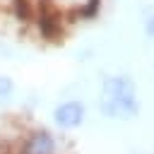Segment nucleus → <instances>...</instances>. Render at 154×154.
<instances>
[{"label":"nucleus","instance_id":"obj_1","mask_svg":"<svg viewBox=\"0 0 154 154\" xmlns=\"http://www.w3.org/2000/svg\"><path fill=\"white\" fill-rule=\"evenodd\" d=\"M137 82L125 72H113L101 79L99 113L108 120H132L140 116Z\"/></svg>","mask_w":154,"mask_h":154},{"label":"nucleus","instance_id":"obj_5","mask_svg":"<svg viewBox=\"0 0 154 154\" xmlns=\"http://www.w3.org/2000/svg\"><path fill=\"white\" fill-rule=\"evenodd\" d=\"M142 26H144V36L154 43V12H149V14L144 17V24H142Z\"/></svg>","mask_w":154,"mask_h":154},{"label":"nucleus","instance_id":"obj_3","mask_svg":"<svg viewBox=\"0 0 154 154\" xmlns=\"http://www.w3.org/2000/svg\"><path fill=\"white\" fill-rule=\"evenodd\" d=\"M51 120L60 132H72L79 130L87 120V103L82 99H63L53 106Z\"/></svg>","mask_w":154,"mask_h":154},{"label":"nucleus","instance_id":"obj_4","mask_svg":"<svg viewBox=\"0 0 154 154\" xmlns=\"http://www.w3.org/2000/svg\"><path fill=\"white\" fill-rule=\"evenodd\" d=\"M14 91H17V82H14V77L0 72V103L7 101V99H12Z\"/></svg>","mask_w":154,"mask_h":154},{"label":"nucleus","instance_id":"obj_2","mask_svg":"<svg viewBox=\"0 0 154 154\" xmlns=\"http://www.w3.org/2000/svg\"><path fill=\"white\" fill-rule=\"evenodd\" d=\"M12 147H14V154H60L58 135L43 125H34L19 132Z\"/></svg>","mask_w":154,"mask_h":154}]
</instances>
